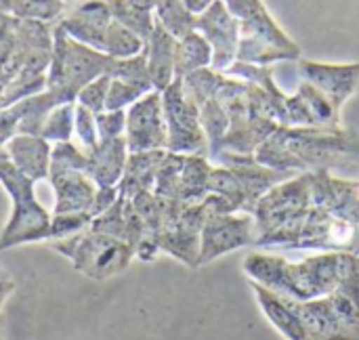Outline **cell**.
I'll return each mask as SVG.
<instances>
[{
    "mask_svg": "<svg viewBox=\"0 0 359 340\" xmlns=\"http://www.w3.org/2000/svg\"><path fill=\"white\" fill-rule=\"evenodd\" d=\"M257 162L280 172H359V135L341 128H288L278 130L257 149Z\"/></svg>",
    "mask_w": 359,
    "mask_h": 340,
    "instance_id": "cell-1",
    "label": "cell"
},
{
    "mask_svg": "<svg viewBox=\"0 0 359 340\" xmlns=\"http://www.w3.org/2000/svg\"><path fill=\"white\" fill-rule=\"evenodd\" d=\"M53 25L0 15V109L46 90Z\"/></svg>",
    "mask_w": 359,
    "mask_h": 340,
    "instance_id": "cell-2",
    "label": "cell"
},
{
    "mask_svg": "<svg viewBox=\"0 0 359 340\" xmlns=\"http://www.w3.org/2000/svg\"><path fill=\"white\" fill-rule=\"evenodd\" d=\"M358 254L316 252L301 261H290L269 250L248 252L242 269L248 282L292 301H313L328 297L349 273Z\"/></svg>",
    "mask_w": 359,
    "mask_h": 340,
    "instance_id": "cell-3",
    "label": "cell"
},
{
    "mask_svg": "<svg viewBox=\"0 0 359 340\" xmlns=\"http://www.w3.org/2000/svg\"><path fill=\"white\" fill-rule=\"evenodd\" d=\"M240 23L238 59L252 65L299 61L301 46L280 27L263 0H223Z\"/></svg>",
    "mask_w": 359,
    "mask_h": 340,
    "instance_id": "cell-4",
    "label": "cell"
},
{
    "mask_svg": "<svg viewBox=\"0 0 359 340\" xmlns=\"http://www.w3.org/2000/svg\"><path fill=\"white\" fill-rule=\"evenodd\" d=\"M311 206L309 172H301L269 189L252 210L257 223L255 246L259 250H284L292 231Z\"/></svg>",
    "mask_w": 359,
    "mask_h": 340,
    "instance_id": "cell-5",
    "label": "cell"
},
{
    "mask_svg": "<svg viewBox=\"0 0 359 340\" xmlns=\"http://www.w3.org/2000/svg\"><path fill=\"white\" fill-rule=\"evenodd\" d=\"M0 185L8 193L11 215L0 233V252L50 240V212L36 198V183L21 175L0 149Z\"/></svg>",
    "mask_w": 359,
    "mask_h": 340,
    "instance_id": "cell-6",
    "label": "cell"
},
{
    "mask_svg": "<svg viewBox=\"0 0 359 340\" xmlns=\"http://www.w3.org/2000/svg\"><path fill=\"white\" fill-rule=\"evenodd\" d=\"M111 57L74 40L63 27L53 25V57L46 72V90L59 103H76L78 93L95 78L109 72Z\"/></svg>",
    "mask_w": 359,
    "mask_h": 340,
    "instance_id": "cell-7",
    "label": "cell"
},
{
    "mask_svg": "<svg viewBox=\"0 0 359 340\" xmlns=\"http://www.w3.org/2000/svg\"><path fill=\"white\" fill-rule=\"evenodd\" d=\"M48 246L57 254L72 261L74 269L93 282H105L114 276H120L135 259V248L130 244L97 233L90 227L76 236L53 240Z\"/></svg>",
    "mask_w": 359,
    "mask_h": 340,
    "instance_id": "cell-8",
    "label": "cell"
},
{
    "mask_svg": "<svg viewBox=\"0 0 359 340\" xmlns=\"http://www.w3.org/2000/svg\"><path fill=\"white\" fill-rule=\"evenodd\" d=\"M210 170L212 162L206 156L166 151L156 177L154 193L179 204H202L208 198Z\"/></svg>",
    "mask_w": 359,
    "mask_h": 340,
    "instance_id": "cell-9",
    "label": "cell"
},
{
    "mask_svg": "<svg viewBox=\"0 0 359 340\" xmlns=\"http://www.w3.org/2000/svg\"><path fill=\"white\" fill-rule=\"evenodd\" d=\"M162 107L166 118V151L170 154H200L208 158V141L200 122V107L185 93L181 78H175L162 90Z\"/></svg>",
    "mask_w": 359,
    "mask_h": 340,
    "instance_id": "cell-10",
    "label": "cell"
},
{
    "mask_svg": "<svg viewBox=\"0 0 359 340\" xmlns=\"http://www.w3.org/2000/svg\"><path fill=\"white\" fill-rule=\"evenodd\" d=\"M208 206L202 204H179L166 200L164 223L158 233L160 252L177 259L189 269H198L200 259V238Z\"/></svg>",
    "mask_w": 359,
    "mask_h": 340,
    "instance_id": "cell-11",
    "label": "cell"
},
{
    "mask_svg": "<svg viewBox=\"0 0 359 340\" xmlns=\"http://www.w3.org/2000/svg\"><path fill=\"white\" fill-rule=\"evenodd\" d=\"M255 242H257V223L252 215L248 212L225 215L208 208L202 225L198 269L215 263L217 259L229 252H236L246 246H255Z\"/></svg>",
    "mask_w": 359,
    "mask_h": 340,
    "instance_id": "cell-12",
    "label": "cell"
},
{
    "mask_svg": "<svg viewBox=\"0 0 359 340\" xmlns=\"http://www.w3.org/2000/svg\"><path fill=\"white\" fill-rule=\"evenodd\" d=\"M124 139L130 154L166 149L168 132L162 107V93L151 90L126 109Z\"/></svg>",
    "mask_w": 359,
    "mask_h": 340,
    "instance_id": "cell-13",
    "label": "cell"
},
{
    "mask_svg": "<svg viewBox=\"0 0 359 340\" xmlns=\"http://www.w3.org/2000/svg\"><path fill=\"white\" fill-rule=\"evenodd\" d=\"M196 32L212 48V69L225 74L238 59L240 46V23L223 0H215L204 13L196 19Z\"/></svg>",
    "mask_w": 359,
    "mask_h": 340,
    "instance_id": "cell-14",
    "label": "cell"
},
{
    "mask_svg": "<svg viewBox=\"0 0 359 340\" xmlns=\"http://www.w3.org/2000/svg\"><path fill=\"white\" fill-rule=\"evenodd\" d=\"M313 206L337 219L359 225V179H347L334 172H309Z\"/></svg>",
    "mask_w": 359,
    "mask_h": 340,
    "instance_id": "cell-15",
    "label": "cell"
},
{
    "mask_svg": "<svg viewBox=\"0 0 359 340\" xmlns=\"http://www.w3.org/2000/svg\"><path fill=\"white\" fill-rule=\"evenodd\" d=\"M299 74L322 90L339 109L359 90V61L355 63H324L313 59H299Z\"/></svg>",
    "mask_w": 359,
    "mask_h": 340,
    "instance_id": "cell-16",
    "label": "cell"
},
{
    "mask_svg": "<svg viewBox=\"0 0 359 340\" xmlns=\"http://www.w3.org/2000/svg\"><path fill=\"white\" fill-rule=\"evenodd\" d=\"M114 15L105 0H80L67 4L63 17L57 21L74 40L103 53V44L109 32Z\"/></svg>",
    "mask_w": 359,
    "mask_h": 340,
    "instance_id": "cell-17",
    "label": "cell"
},
{
    "mask_svg": "<svg viewBox=\"0 0 359 340\" xmlns=\"http://www.w3.org/2000/svg\"><path fill=\"white\" fill-rule=\"evenodd\" d=\"M48 183L55 193V215H90L97 185L84 170L57 172L48 177Z\"/></svg>",
    "mask_w": 359,
    "mask_h": 340,
    "instance_id": "cell-18",
    "label": "cell"
},
{
    "mask_svg": "<svg viewBox=\"0 0 359 340\" xmlns=\"http://www.w3.org/2000/svg\"><path fill=\"white\" fill-rule=\"evenodd\" d=\"M128 154L124 137L99 141L86 151V175L97 187H118L124 177Z\"/></svg>",
    "mask_w": 359,
    "mask_h": 340,
    "instance_id": "cell-19",
    "label": "cell"
},
{
    "mask_svg": "<svg viewBox=\"0 0 359 340\" xmlns=\"http://www.w3.org/2000/svg\"><path fill=\"white\" fill-rule=\"evenodd\" d=\"M50 149L53 145L36 135H15L4 145V154L15 164V168L34 183L48 181Z\"/></svg>",
    "mask_w": 359,
    "mask_h": 340,
    "instance_id": "cell-20",
    "label": "cell"
},
{
    "mask_svg": "<svg viewBox=\"0 0 359 340\" xmlns=\"http://www.w3.org/2000/svg\"><path fill=\"white\" fill-rule=\"evenodd\" d=\"M288 301L303 322L309 340H355L337 318L328 297L313 301Z\"/></svg>",
    "mask_w": 359,
    "mask_h": 340,
    "instance_id": "cell-21",
    "label": "cell"
},
{
    "mask_svg": "<svg viewBox=\"0 0 359 340\" xmlns=\"http://www.w3.org/2000/svg\"><path fill=\"white\" fill-rule=\"evenodd\" d=\"M175 50H177V38L168 34L160 23H156L149 38L143 44V55L147 59V69H149L154 90L158 93L168 88L172 80L177 78Z\"/></svg>",
    "mask_w": 359,
    "mask_h": 340,
    "instance_id": "cell-22",
    "label": "cell"
},
{
    "mask_svg": "<svg viewBox=\"0 0 359 340\" xmlns=\"http://www.w3.org/2000/svg\"><path fill=\"white\" fill-rule=\"evenodd\" d=\"M250 288L255 292V299L263 311V315L267 318V322L284 336L286 340H309V334L303 326V322L299 320L297 311L292 309L290 301L286 297H280L276 292H271L269 288L250 282Z\"/></svg>",
    "mask_w": 359,
    "mask_h": 340,
    "instance_id": "cell-23",
    "label": "cell"
},
{
    "mask_svg": "<svg viewBox=\"0 0 359 340\" xmlns=\"http://www.w3.org/2000/svg\"><path fill=\"white\" fill-rule=\"evenodd\" d=\"M166 156V149H156V151H137L128 154L124 177L118 185L120 196L133 200L137 193L143 191H154L158 170L162 166V160Z\"/></svg>",
    "mask_w": 359,
    "mask_h": 340,
    "instance_id": "cell-24",
    "label": "cell"
},
{
    "mask_svg": "<svg viewBox=\"0 0 359 340\" xmlns=\"http://www.w3.org/2000/svg\"><path fill=\"white\" fill-rule=\"evenodd\" d=\"M114 19L124 27L135 32L143 42L149 38L156 25V4L158 0H105Z\"/></svg>",
    "mask_w": 359,
    "mask_h": 340,
    "instance_id": "cell-25",
    "label": "cell"
},
{
    "mask_svg": "<svg viewBox=\"0 0 359 340\" xmlns=\"http://www.w3.org/2000/svg\"><path fill=\"white\" fill-rule=\"evenodd\" d=\"M210 65H212V48L200 32L194 29L177 40V50H175L177 78H183L198 69H206Z\"/></svg>",
    "mask_w": 359,
    "mask_h": 340,
    "instance_id": "cell-26",
    "label": "cell"
},
{
    "mask_svg": "<svg viewBox=\"0 0 359 340\" xmlns=\"http://www.w3.org/2000/svg\"><path fill=\"white\" fill-rule=\"evenodd\" d=\"M200 122L208 141V160L215 162L221 154L223 139L229 130V116L217 97L200 105Z\"/></svg>",
    "mask_w": 359,
    "mask_h": 340,
    "instance_id": "cell-27",
    "label": "cell"
},
{
    "mask_svg": "<svg viewBox=\"0 0 359 340\" xmlns=\"http://www.w3.org/2000/svg\"><path fill=\"white\" fill-rule=\"evenodd\" d=\"M297 93L301 95V99L307 103L313 120H316V126L318 128H328V130H341L343 128V122H341V109L322 93L318 90L316 86H311L309 82H303L299 84Z\"/></svg>",
    "mask_w": 359,
    "mask_h": 340,
    "instance_id": "cell-28",
    "label": "cell"
},
{
    "mask_svg": "<svg viewBox=\"0 0 359 340\" xmlns=\"http://www.w3.org/2000/svg\"><path fill=\"white\" fill-rule=\"evenodd\" d=\"M154 17H156V23H160L177 40L194 32L196 19H198V15H194L187 8L185 0H158Z\"/></svg>",
    "mask_w": 359,
    "mask_h": 340,
    "instance_id": "cell-29",
    "label": "cell"
},
{
    "mask_svg": "<svg viewBox=\"0 0 359 340\" xmlns=\"http://www.w3.org/2000/svg\"><path fill=\"white\" fill-rule=\"evenodd\" d=\"M55 105H59V101L48 90H42L38 95H32V97L23 99L21 101L23 114H21V120H19L17 135H36V137H40L42 124H44L46 116L50 114V109Z\"/></svg>",
    "mask_w": 359,
    "mask_h": 340,
    "instance_id": "cell-30",
    "label": "cell"
},
{
    "mask_svg": "<svg viewBox=\"0 0 359 340\" xmlns=\"http://www.w3.org/2000/svg\"><path fill=\"white\" fill-rule=\"evenodd\" d=\"M223 80H225V74H221V72H217L212 67L198 69V72H191V74L181 78L185 93L196 101L198 107L202 103H206L208 99H215L219 95V88H221Z\"/></svg>",
    "mask_w": 359,
    "mask_h": 340,
    "instance_id": "cell-31",
    "label": "cell"
},
{
    "mask_svg": "<svg viewBox=\"0 0 359 340\" xmlns=\"http://www.w3.org/2000/svg\"><path fill=\"white\" fill-rule=\"evenodd\" d=\"M111 78L124 80L145 93L154 90L151 78H149V69H147V59L143 53L135 55V57H126V59H111L109 72Z\"/></svg>",
    "mask_w": 359,
    "mask_h": 340,
    "instance_id": "cell-32",
    "label": "cell"
},
{
    "mask_svg": "<svg viewBox=\"0 0 359 340\" xmlns=\"http://www.w3.org/2000/svg\"><path fill=\"white\" fill-rule=\"evenodd\" d=\"M74 111H76V103L55 105L42 124L40 137L44 141H48L50 145L72 141V137H74Z\"/></svg>",
    "mask_w": 359,
    "mask_h": 340,
    "instance_id": "cell-33",
    "label": "cell"
},
{
    "mask_svg": "<svg viewBox=\"0 0 359 340\" xmlns=\"http://www.w3.org/2000/svg\"><path fill=\"white\" fill-rule=\"evenodd\" d=\"M69 170L86 172V151L80 145H76L74 141L53 143L48 177L57 175V172H69Z\"/></svg>",
    "mask_w": 359,
    "mask_h": 340,
    "instance_id": "cell-34",
    "label": "cell"
},
{
    "mask_svg": "<svg viewBox=\"0 0 359 340\" xmlns=\"http://www.w3.org/2000/svg\"><path fill=\"white\" fill-rule=\"evenodd\" d=\"M109 82H111V76L109 74H103L99 78H95L93 82H88L76 97V103L90 109L93 114H99V111H105V101H107V90H109Z\"/></svg>",
    "mask_w": 359,
    "mask_h": 340,
    "instance_id": "cell-35",
    "label": "cell"
},
{
    "mask_svg": "<svg viewBox=\"0 0 359 340\" xmlns=\"http://www.w3.org/2000/svg\"><path fill=\"white\" fill-rule=\"evenodd\" d=\"M74 137L78 139V143L84 151L93 149L99 143L95 114L90 109L78 105V103H76V111H74Z\"/></svg>",
    "mask_w": 359,
    "mask_h": 340,
    "instance_id": "cell-36",
    "label": "cell"
},
{
    "mask_svg": "<svg viewBox=\"0 0 359 340\" xmlns=\"http://www.w3.org/2000/svg\"><path fill=\"white\" fill-rule=\"evenodd\" d=\"M93 217L86 212H78V215H55L50 212V240H63L69 236H76L80 231H84L86 227H90Z\"/></svg>",
    "mask_w": 359,
    "mask_h": 340,
    "instance_id": "cell-37",
    "label": "cell"
},
{
    "mask_svg": "<svg viewBox=\"0 0 359 340\" xmlns=\"http://www.w3.org/2000/svg\"><path fill=\"white\" fill-rule=\"evenodd\" d=\"M147 93L124 82V80H118V78H111L109 82V90H107V101H105V109H128L133 103H137L141 97H145Z\"/></svg>",
    "mask_w": 359,
    "mask_h": 340,
    "instance_id": "cell-38",
    "label": "cell"
},
{
    "mask_svg": "<svg viewBox=\"0 0 359 340\" xmlns=\"http://www.w3.org/2000/svg\"><path fill=\"white\" fill-rule=\"evenodd\" d=\"M97 118V132L99 141H109V139H120L124 137L126 130V109H105L95 114Z\"/></svg>",
    "mask_w": 359,
    "mask_h": 340,
    "instance_id": "cell-39",
    "label": "cell"
},
{
    "mask_svg": "<svg viewBox=\"0 0 359 340\" xmlns=\"http://www.w3.org/2000/svg\"><path fill=\"white\" fill-rule=\"evenodd\" d=\"M21 114H23L21 101L15 103V105H11V107L0 109V149H4V145L17 135Z\"/></svg>",
    "mask_w": 359,
    "mask_h": 340,
    "instance_id": "cell-40",
    "label": "cell"
},
{
    "mask_svg": "<svg viewBox=\"0 0 359 340\" xmlns=\"http://www.w3.org/2000/svg\"><path fill=\"white\" fill-rule=\"evenodd\" d=\"M120 198V189L118 187H97V193H95V202H93V208H90V217H101L103 212H107Z\"/></svg>",
    "mask_w": 359,
    "mask_h": 340,
    "instance_id": "cell-41",
    "label": "cell"
},
{
    "mask_svg": "<svg viewBox=\"0 0 359 340\" xmlns=\"http://www.w3.org/2000/svg\"><path fill=\"white\" fill-rule=\"evenodd\" d=\"M160 254H162V252H160L158 240L151 238V236H145V238L135 246V259H139L141 263H154Z\"/></svg>",
    "mask_w": 359,
    "mask_h": 340,
    "instance_id": "cell-42",
    "label": "cell"
},
{
    "mask_svg": "<svg viewBox=\"0 0 359 340\" xmlns=\"http://www.w3.org/2000/svg\"><path fill=\"white\" fill-rule=\"evenodd\" d=\"M13 292H15V282L6 273L0 271V313H2V307H4V303L8 301V297Z\"/></svg>",
    "mask_w": 359,
    "mask_h": 340,
    "instance_id": "cell-43",
    "label": "cell"
},
{
    "mask_svg": "<svg viewBox=\"0 0 359 340\" xmlns=\"http://www.w3.org/2000/svg\"><path fill=\"white\" fill-rule=\"evenodd\" d=\"M215 0H185V4H187V8L194 13V15H200V13H204L210 4H212Z\"/></svg>",
    "mask_w": 359,
    "mask_h": 340,
    "instance_id": "cell-44",
    "label": "cell"
},
{
    "mask_svg": "<svg viewBox=\"0 0 359 340\" xmlns=\"http://www.w3.org/2000/svg\"><path fill=\"white\" fill-rule=\"evenodd\" d=\"M0 340H4L2 339V318H0Z\"/></svg>",
    "mask_w": 359,
    "mask_h": 340,
    "instance_id": "cell-45",
    "label": "cell"
},
{
    "mask_svg": "<svg viewBox=\"0 0 359 340\" xmlns=\"http://www.w3.org/2000/svg\"><path fill=\"white\" fill-rule=\"evenodd\" d=\"M65 2H67V4H69V2H80V0H65Z\"/></svg>",
    "mask_w": 359,
    "mask_h": 340,
    "instance_id": "cell-46",
    "label": "cell"
}]
</instances>
